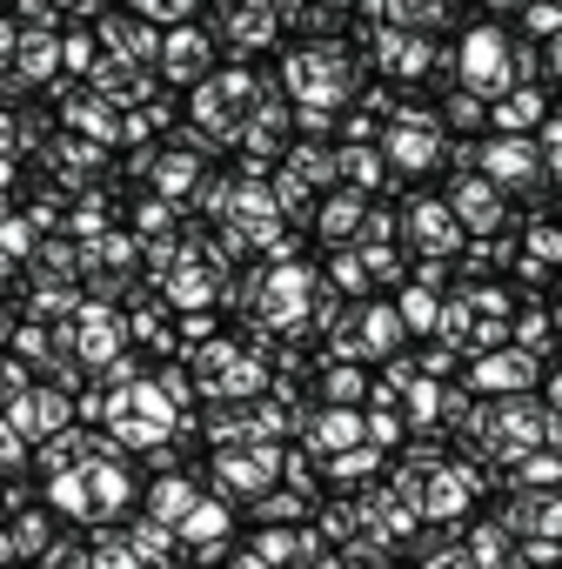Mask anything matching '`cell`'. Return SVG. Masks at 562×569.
Masks as SVG:
<instances>
[{
  "mask_svg": "<svg viewBox=\"0 0 562 569\" xmlns=\"http://www.w3.org/2000/svg\"><path fill=\"white\" fill-rule=\"evenodd\" d=\"M449 214H462L469 228H495V221H502V201H495V188H462Z\"/></svg>",
  "mask_w": 562,
  "mask_h": 569,
  "instance_id": "2",
  "label": "cell"
},
{
  "mask_svg": "<svg viewBox=\"0 0 562 569\" xmlns=\"http://www.w3.org/2000/svg\"><path fill=\"white\" fill-rule=\"evenodd\" d=\"M462 68H469V81H502V74H509V61H502V41H495V34H469V48H462Z\"/></svg>",
  "mask_w": 562,
  "mask_h": 569,
  "instance_id": "1",
  "label": "cell"
},
{
  "mask_svg": "<svg viewBox=\"0 0 562 569\" xmlns=\"http://www.w3.org/2000/svg\"><path fill=\"white\" fill-rule=\"evenodd\" d=\"M154 509H161V516H181V509H188V489H154Z\"/></svg>",
  "mask_w": 562,
  "mask_h": 569,
  "instance_id": "5",
  "label": "cell"
},
{
  "mask_svg": "<svg viewBox=\"0 0 562 569\" xmlns=\"http://www.w3.org/2000/svg\"><path fill=\"white\" fill-rule=\"evenodd\" d=\"M489 168H495L502 181H522V174H529V141H495Z\"/></svg>",
  "mask_w": 562,
  "mask_h": 569,
  "instance_id": "3",
  "label": "cell"
},
{
  "mask_svg": "<svg viewBox=\"0 0 562 569\" xmlns=\"http://www.w3.org/2000/svg\"><path fill=\"white\" fill-rule=\"evenodd\" d=\"M535 114H542V101H535V94H509V101H502V114H495V121H502V128H529V121H535Z\"/></svg>",
  "mask_w": 562,
  "mask_h": 569,
  "instance_id": "4",
  "label": "cell"
}]
</instances>
